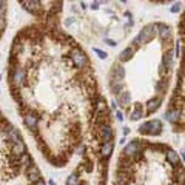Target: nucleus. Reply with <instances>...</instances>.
Returning <instances> with one entry per match:
<instances>
[{"mask_svg": "<svg viewBox=\"0 0 185 185\" xmlns=\"http://www.w3.org/2000/svg\"><path fill=\"white\" fill-rule=\"evenodd\" d=\"M107 43H108L110 46H116V42H114V40H110V39H107Z\"/></svg>", "mask_w": 185, "mask_h": 185, "instance_id": "obj_32", "label": "nucleus"}, {"mask_svg": "<svg viewBox=\"0 0 185 185\" xmlns=\"http://www.w3.org/2000/svg\"><path fill=\"white\" fill-rule=\"evenodd\" d=\"M162 103V99L161 97H154V99H150L147 102V113L148 114H151V113H154V111L159 108V105Z\"/></svg>", "mask_w": 185, "mask_h": 185, "instance_id": "obj_11", "label": "nucleus"}, {"mask_svg": "<svg viewBox=\"0 0 185 185\" xmlns=\"http://www.w3.org/2000/svg\"><path fill=\"white\" fill-rule=\"evenodd\" d=\"M182 157H184V161H185V151H184V153H182Z\"/></svg>", "mask_w": 185, "mask_h": 185, "instance_id": "obj_37", "label": "nucleus"}, {"mask_svg": "<svg viewBox=\"0 0 185 185\" xmlns=\"http://www.w3.org/2000/svg\"><path fill=\"white\" fill-rule=\"evenodd\" d=\"M144 114H145V111H144V108H142V105H137L136 107V110L131 113V120H139L140 117H144Z\"/></svg>", "mask_w": 185, "mask_h": 185, "instance_id": "obj_21", "label": "nucleus"}, {"mask_svg": "<svg viewBox=\"0 0 185 185\" xmlns=\"http://www.w3.org/2000/svg\"><path fill=\"white\" fill-rule=\"evenodd\" d=\"M16 164L20 166H31V154H28V153L22 154L20 157L16 159Z\"/></svg>", "mask_w": 185, "mask_h": 185, "instance_id": "obj_16", "label": "nucleus"}, {"mask_svg": "<svg viewBox=\"0 0 185 185\" xmlns=\"http://www.w3.org/2000/svg\"><path fill=\"white\" fill-rule=\"evenodd\" d=\"M179 116H181L179 110H168L165 113V117L170 120V122H176V120L179 119Z\"/></svg>", "mask_w": 185, "mask_h": 185, "instance_id": "obj_23", "label": "nucleus"}, {"mask_svg": "<svg viewBox=\"0 0 185 185\" xmlns=\"http://www.w3.org/2000/svg\"><path fill=\"white\" fill-rule=\"evenodd\" d=\"M23 120H25V125L29 130H36L37 128V122H39V117L33 113H25L23 114Z\"/></svg>", "mask_w": 185, "mask_h": 185, "instance_id": "obj_6", "label": "nucleus"}, {"mask_svg": "<svg viewBox=\"0 0 185 185\" xmlns=\"http://www.w3.org/2000/svg\"><path fill=\"white\" fill-rule=\"evenodd\" d=\"M166 161L171 164V165H179V154L173 150H166Z\"/></svg>", "mask_w": 185, "mask_h": 185, "instance_id": "obj_15", "label": "nucleus"}, {"mask_svg": "<svg viewBox=\"0 0 185 185\" xmlns=\"http://www.w3.org/2000/svg\"><path fill=\"white\" fill-rule=\"evenodd\" d=\"M128 171H119L116 176V185H127L128 184Z\"/></svg>", "mask_w": 185, "mask_h": 185, "instance_id": "obj_17", "label": "nucleus"}, {"mask_svg": "<svg viewBox=\"0 0 185 185\" xmlns=\"http://www.w3.org/2000/svg\"><path fill=\"white\" fill-rule=\"evenodd\" d=\"M94 53H96V54L99 56L100 59H107V53H103V51H100L99 48H94Z\"/></svg>", "mask_w": 185, "mask_h": 185, "instance_id": "obj_28", "label": "nucleus"}, {"mask_svg": "<svg viewBox=\"0 0 185 185\" xmlns=\"http://www.w3.org/2000/svg\"><path fill=\"white\" fill-rule=\"evenodd\" d=\"M83 151H85V145H83V144H82V145H80V147L77 148V153H79V154H82V153H83Z\"/></svg>", "mask_w": 185, "mask_h": 185, "instance_id": "obj_31", "label": "nucleus"}, {"mask_svg": "<svg viewBox=\"0 0 185 185\" xmlns=\"http://www.w3.org/2000/svg\"><path fill=\"white\" fill-rule=\"evenodd\" d=\"M113 76H114L116 80H124V77H125V70H124V66L114 65V68H113Z\"/></svg>", "mask_w": 185, "mask_h": 185, "instance_id": "obj_19", "label": "nucleus"}, {"mask_svg": "<svg viewBox=\"0 0 185 185\" xmlns=\"http://www.w3.org/2000/svg\"><path fill=\"white\" fill-rule=\"evenodd\" d=\"M9 77H11V85H13V88H18V87H22V85L25 83V80H26V71H25V68H22V66H16V68H13Z\"/></svg>", "mask_w": 185, "mask_h": 185, "instance_id": "obj_3", "label": "nucleus"}, {"mask_svg": "<svg viewBox=\"0 0 185 185\" xmlns=\"http://www.w3.org/2000/svg\"><path fill=\"white\" fill-rule=\"evenodd\" d=\"M11 151H13V154H14L16 157H20L22 154H25V153H26V145H25L23 142H18V144H13V147H11Z\"/></svg>", "mask_w": 185, "mask_h": 185, "instance_id": "obj_13", "label": "nucleus"}, {"mask_svg": "<svg viewBox=\"0 0 185 185\" xmlns=\"http://www.w3.org/2000/svg\"><path fill=\"white\" fill-rule=\"evenodd\" d=\"M5 28H6V17H5V14H3V16H0V33H2Z\"/></svg>", "mask_w": 185, "mask_h": 185, "instance_id": "obj_26", "label": "nucleus"}, {"mask_svg": "<svg viewBox=\"0 0 185 185\" xmlns=\"http://www.w3.org/2000/svg\"><path fill=\"white\" fill-rule=\"evenodd\" d=\"M110 87H111V91L114 92V94H120V92L124 91V82L122 80H116V79H113L111 80V83H110Z\"/></svg>", "mask_w": 185, "mask_h": 185, "instance_id": "obj_18", "label": "nucleus"}, {"mask_svg": "<svg viewBox=\"0 0 185 185\" xmlns=\"http://www.w3.org/2000/svg\"><path fill=\"white\" fill-rule=\"evenodd\" d=\"M113 148H114V144L113 142H103L102 147H100V156L108 159L111 154H113Z\"/></svg>", "mask_w": 185, "mask_h": 185, "instance_id": "obj_12", "label": "nucleus"}, {"mask_svg": "<svg viewBox=\"0 0 185 185\" xmlns=\"http://www.w3.org/2000/svg\"><path fill=\"white\" fill-rule=\"evenodd\" d=\"M99 185H105V179H102V181H100V184Z\"/></svg>", "mask_w": 185, "mask_h": 185, "instance_id": "obj_35", "label": "nucleus"}, {"mask_svg": "<svg viewBox=\"0 0 185 185\" xmlns=\"http://www.w3.org/2000/svg\"><path fill=\"white\" fill-rule=\"evenodd\" d=\"M162 62H164V66H165L166 70L173 68V53H171V51H166L165 54H164Z\"/></svg>", "mask_w": 185, "mask_h": 185, "instance_id": "obj_20", "label": "nucleus"}, {"mask_svg": "<svg viewBox=\"0 0 185 185\" xmlns=\"http://www.w3.org/2000/svg\"><path fill=\"white\" fill-rule=\"evenodd\" d=\"M181 8H182L181 3H174V5L171 6V13H173V14H177V13L181 11Z\"/></svg>", "mask_w": 185, "mask_h": 185, "instance_id": "obj_27", "label": "nucleus"}, {"mask_svg": "<svg viewBox=\"0 0 185 185\" xmlns=\"http://www.w3.org/2000/svg\"><path fill=\"white\" fill-rule=\"evenodd\" d=\"M5 9H6V3L5 2H0V16L5 14Z\"/></svg>", "mask_w": 185, "mask_h": 185, "instance_id": "obj_29", "label": "nucleus"}, {"mask_svg": "<svg viewBox=\"0 0 185 185\" xmlns=\"http://www.w3.org/2000/svg\"><path fill=\"white\" fill-rule=\"evenodd\" d=\"M157 25V34L159 37L165 42V40H170V37H171V28L165 25V23H156Z\"/></svg>", "mask_w": 185, "mask_h": 185, "instance_id": "obj_7", "label": "nucleus"}, {"mask_svg": "<svg viewBox=\"0 0 185 185\" xmlns=\"http://www.w3.org/2000/svg\"><path fill=\"white\" fill-rule=\"evenodd\" d=\"M70 59H71V62L74 63V66H77V68H85V66H88V57L85 56V53H83L82 50H79V48H73V50H71Z\"/></svg>", "mask_w": 185, "mask_h": 185, "instance_id": "obj_4", "label": "nucleus"}, {"mask_svg": "<svg viewBox=\"0 0 185 185\" xmlns=\"http://www.w3.org/2000/svg\"><path fill=\"white\" fill-rule=\"evenodd\" d=\"M142 147H144V144H140L139 140L130 142L128 145L124 148V154H125L127 157H133V156H136V154H139V153L142 151Z\"/></svg>", "mask_w": 185, "mask_h": 185, "instance_id": "obj_5", "label": "nucleus"}, {"mask_svg": "<svg viewBox=\"0 0 185 185\" xmlns=\"http://www.w3.org/2000/svg\"><path fill=\"white\" fill-rule=\"evenodd\" d=\"M91 8H92V9H97V8H99V3H97V2L91 3Z\"/></svg>", "mask_w": 185, "mask_h": 185, "instance_id": "obj_33", "label": "nucleus"}, {"mask_svg": "<svg viewBox=\"0 0 185 185\" xmlns=\"http://www.w3.org/2000/svg\"><path fill=\"white\" fill-rule=\"evenodd\" d=\"M174 174H176V177H177V181H179L181 184H185V168L181 165V164H179V166H176Z\"/></svg>", "mask_w": 185, "mask_h": 185, "instance_id": "obj_22", "label": "nucleus"}, {"mask_svg": "<svg viewBox=\"0 0 185 185\" xmlns=\"http://www.w3.org/2000/svg\"><path fill=\"white\" fill-rule=\"evenodd\" d=\"M80 182V179H79V176H77V173H73L70 177H68V181H66V185H79Z\"/></svg>", "mask_w": 185, "mask_h": 185, "instance_id": "obj_24", "label": "nucleus"}, {"mask_svg": "<svg viewBox=\"0 0 185 185\" xmlns=\"http://www.w3.org/2000/svg\"><path fill=\"white\" fill-rule=\"evenodd\" d=\"M174 51H176V57H181V54H182V42H181V40L176 42V48H174Z\"/></svg>", "mask_w": 185, "mask_h": 185, "instance_id": "obj_25", "label": "nucleus"}, {"mask_svg": "<svg viewBox=\"0 0 185 185\" xmlns=\"http://www.w3.org/2000/svg\"><path fill=\"white\" fill-rule=\"evenodd\" d=\"M156 34H157V25H156V23H150V25H147V26L137 34V37H136L134 42H133V43H134L133 46L137 48V46L142 45V43H148Z\"/></svg>", "mask_w": 185, "mask_h": 185, "instance_id": "obj_1", "label": "nucleus"}, {"mask_svg": "<svg viewBox=\"0 0 185 185\" xmlns=\"http://www.w3.org/2000/svg\"><path fill=\"white\" fill-rule=\"evenodd\" d=\"M130 100H131V94H130V91H127V90H124L120 94H117V103H119L120 107H128Z\"/></svg>", "mask_w": 185, "mask_h": 185, "instance_id": "obj_9", "label": "nucleus"}, {"mask_svg": "<svg viewBox=\"0 0 185 185\" xmlns=\"http://www.w3.org/2000/svg\"><path fill=\"white\" fill-rule=\"evenodd\" d=\"M50 185H56V182L54 181H50Z\"/></svg>", "mask_w": 185, "mask_h": 185, "instance_id": "obj_36", "label": "nucleus"}, {"mask_svg": "<svg viewBox=\"0 0 185 185\" xmlns=\"http://www.w3.org/2000/svg\"><path fill=\"white\" fill-rule=\"evenodd\" d=\"M134 53H136V48H134V46H128V48H125V50L120 53L119 60H120V62H127V60H130V59L133 57Z\"/></svg>", "mask_w": 185, "mask_h": 185, "instance_id": "obj_14", "label": "nucleus"}, {"mask_svg": "<svg viewBox=\"0 0 185 185\" xmlns=\"http://www.w3.org/2000/svg\"><path fill=\"white\" fill-rule=\"evenodd\" d=\"M140 134H150V136H159L162 133V124L161 120L154 119V120H148L145 124H142L139 127Z\"/></svg>", "mask_w": 185, "mask_h": 185, "instance_id": "obj_2", "label": "nucleus"}, {"mask_svg": "<svg viewBox=\"0 0 185 185\" xmlns=\"http://www.w3.org/2000/svg\"><path fill=\"white\" fill-rule=\"evenodd\" d=\"M26 176H28V179H29L31 182L36 184V182L40 181V170H39L36 165L28 166V170H26Z\"/></svg>", "mask_w": 185, "mask_h": 185, "instance_id": "obj_8", "label": "nucleus"}, {"mask_svg": "<svg viewBox=\"0 0 185 185\" xmlns=\"http://www.w3.org/2000/svg\"><path fill=\"white\" fill-rule=\"evenodd\" d=\"M22 5H25V8L28 9V11H31L33 14H39V11H40V2H37V0H33V2H20Z\"/></svg>", "mask_w": 185, "mask_h": 185, "instance_id": "obj_10", "label": "nucleus"}, {"mask_svg": "<svg viewBox=\"0 0 185 185\" xmlns=\"http://www.w3.org/2000/svg\"><path fill=\"white\" fill-rule=\"evenodd\" d=\"M34 185H46V184H45V181H43V179H40V181H39V182H36Z\"/></svg>", "mask_w": 185, "mask_h": 185, "instance_id": "obj_34", "label": "nucleus"}, {"mask_svg": "<svg viewBox=\"0 0 185 185\" xmlns=\"http://www.w3.org/2000/svg\"><path fill=\"white\" fill-rule=\"evenodd\" d=\"M116 119H117L119 122H122V120H124V114H122L120 111H116Z\"/></svg>", "mask_w": 185, "mask_h": 185, "instance_id": "obj_30", "label": "nucleus"}]
</instances>
